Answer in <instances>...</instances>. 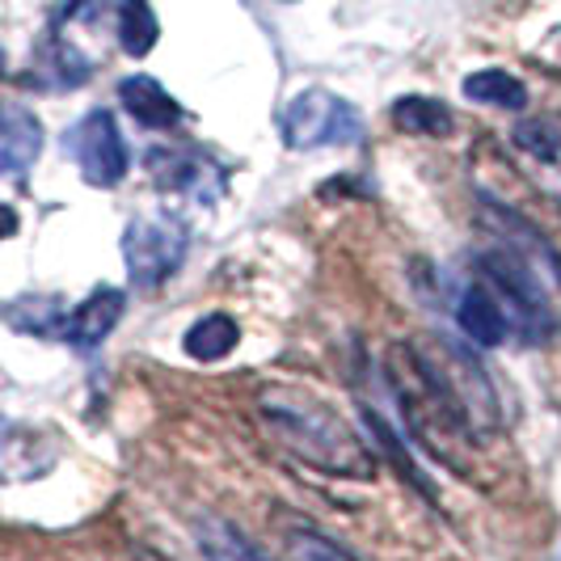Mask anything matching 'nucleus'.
I'll list each match as a JSON object with an SVG mask.
<instances>
[{
	"mask_svg": "<svg viewBox=\"0 0 561 561\" xmlns=\"http://www.w3.org/2000/svg\"><path fill=\"white\" fill-rule=\"evenodd\" d=\"M257 414L266 419L271 435L305 465L330 478L367 481L376 473V456L367 451L359 431L337 414L334 405L296 389H266L257 397Z\"/></svg>",
	"mask_w": 561,
	"mask_h": 561,
	"instance_id": "nucleus-1",
	"label": "nucleus"
},
{
	"mask_svg": "<svg viewBox=\"0 0 561 561\" xmlns=\"http://www.w3.org/2000/svg\"><path fill=\"white\" fill-rule=\"evenodd\" d=\"M389 385H393L397 410H401L410 439L431 451L435 460L460 469L465 456L478 444V435L469 431L456 397L448 393L444 376L435 371L431 355L419 342H397L389 351Z\"/></svg>",
	"mask_w": 561,
	"mask_h": 561,
	"instance_id": "nucleus-2",
	"label": "nucleus"
},
{
	"mask_svg": "<svg viewBox=\"0 0 561 561\" xmlns=\"http://www.w3.org/2000/svg\"><path fill=\"white\" fill-rule=\"evenodd\" d=\"M478 275L481 283L503 296L499 305H506V317L519 325V334L528 346H545L553 330H558V317H553V305H549V291L540 287L536 271L528 266V257L515 250H485L478 257Z\"/></svg>",
	"mask_w": 561,
	"mask_h": 561,
	"instance_id": "nucleus-3",
	"label": "nucleus"
},
{
	"mask_svg": "<svg viewBox=\"0 0 561 561\" xmlns=\"http://www.w3.org/2000/svg\"><path fill=\"white\" fill-rule=\"evenodd\" d=\"M279 136L283 148H291V152L359 144L364 140V114L330 89H305L283 106Z\"/></svg>",
	"mask_w": 561,
	"mask_h": 561,
	"instance_id": "nucleus-4",
	"label": "nucleus"
},
{
	"mask_svg": "<svg viewBox=\"0 0 561 561\" xmlns=\"http://www.w3.org/2000/svg\"><path fill=\"white\" fill-rule=\"evenodd\" d=\"M191 250V228L178 216H157V220H131L123 232V262L127 279L136 287H161V283L182 266Z\"/></svg>",
	"mask_w": 561,
	"mask_h": 561,
	"instance_id": "nucleus-5",
	"label": "nucleus"
},
{
	"mask_svg": "<svg viewBox=\"0 0 561 561\" xmlns=\"http://www.w3.org/2000/svg\"><path fill=\"white\" fill-rule=\"evenodd\" d=\"M64 144H68L72 161L81 169V178L89 186H98V191L118 186L127 178V169H131V148L123 140V131H118L111 111H89L64 136Z\"/></svg>",
	"mask_w": 561,
	"mask_h": 561,
	"instance_id": "nucleus-6",
	"label": "nucleus"
},
{
	"mask_svg": "<svg viewBox=\"0 0 561 561\" xmlns=\"http://www.w3.org/2000/svg\"><path fill=\"white\" fill-rule=\"evenodd\" d=\"M426 355H431V364L435 371L444 376V385H448V393L456 397V405H460V414L469 422V431L485 439V435H494L499 431V397H494V385H490V376L481 371V364L469 355V351H460V346H451V342H435V351L431 346H422Z\"/></svg>",
	"mask_w": 561,
	"mask_h": 561,
	"instance_id": "nucleus-7",
	"label": "nucleus"
},
{
	"mask_svg": "<svg viewBox=\"0 0 561 561\" xmlns=\"http://www.w3.org/2000/svg\"><path fill=\"white\" fill-rule=\"evenodd\" d=\"M148 169H152V178L165 191H178V195H198V198L225 195V173H220V165L191 152V148H152L148 152Z\"/></svg>",
	"mask_w": 561,
	"mask_h": 561,
	"instance_id": "nucleus-8",
	"label": "nucleus"
},
{
	"mask_svg": "<svg viewBox=\"0 0 561 561\" xmlns=\"http://www.w3.org/2000/svg\"><path fill=\"white\" fill-rule=\"evenodd\" d=\"M47 131L38 123V114L18 106V102H0V178H22L43 157Z\"/></svg>",
	"mask_w": 561,
	"mask_h": 561,
	"instance_id": "nucleus-9",
	"label": "nucleus"
},
{
	"mask_svg": "<svg viewBox=\"0 0 561 561\" xmlns=\"http://www.w3.org/2000/svg\"><path fill=\"white\" fill-rule=\"evenodd\" d=\"M123 312H127V296L118 287L102 283V287L89 291V300H81L77 309L64 317L59 334H64V342H72L77 351H93L98 342H106L114 334V325L123 321Z\"/></svg>",
	"mask_w": 561,
	"mask_h": 561,
	"instance_id": "nucleus-10",
	"label": "nucleus"
},
{
	"mask_svg": "<svg viewBox=\"0 0 561 561\" xmlns=\"http://www.w3.org/2000/svg\"><path fill=\"white\" fill-rule=\"evenodd\" d=\"M118 102H123V111L131 114L140 127H148V131H173V127L186 118V114H182V102H178L157 77H144V72L118 81Z\"/></svg>",
	"mask_w": 561,
	"mask_h": 561,
	"instance_id": "nucleus-11",
	"label": "nucleus"
},
{
	"mask_svg": "<svg viewBox=\"0 0 561 561\" xmlns=\"http://www.w3.org/2000/svg\"><path fill=\"white\" fill-rule=\"evenodd\" d=\"M456 325H460V334L469 337V342H478V346H503L506 334H511V317H506V309L499 305V296H494L485 283H473V287L460 296V305H456Z\"/></svg>",
	"mask_w": 561,
	"mask_h": 561,
	"instance_id": "nucleus-12",
	"label": "nucleus"
},
{
	"mask_svg": "<svg viewBox=\"0 0 561 561\" xmlns=\"http://www.w3.org/2000/svg\"><path fill=\"white\" fill-rule=\"evenodd\" d=\"M237 342H241V325L228 312H207V317H198L195 325L186 330L182 351L191 359H198V364H216V359H225V355L237 351Z\"/></svg>",
	"mask_w": 561,
	"mask_h": 561,
	"instance_id": "nucleus-13",
	"label": "nucleus"
},
{
	"mask_svg": "<svg viewBox=\"0 0 561 561\" xmlns=\"http://www.w3.org/2000/svg\"><path fill=\"white\" fill-rule=\"evenodd\" d=\"M195 536H198V549H203V558L207 561H271L257 545H253L250 536L241 533V528H232V524L220 519V515H203Z\"/></svg>",
	"mask_w": 561,
	"mask_h": 561,
	"instance_id": "nucleus-14",
	"label": "nucleus"
},
{
	"mask_svg": "<svg viewBox=\"0 0 561 561\" xmlns=\"http://www.w3.org/2000/svg\"><path fill=\"white\" fill-rule=\"evenodd\" d=\"M465 98L494 106V111H524L528 106V89L519 77H511L503 68H481L473 77H465Z\"/></svg>",
	"mask_w": 561,
	"mask_h": 561,
	"instance_id": "nucleus-15",
	"label": "nucleus"
},
{
	"mask_svg": "<svg viewBox=\"0 0 561 561\" xmlns=\"http://www.w3.org/2000/svg\"><path fill=\"white\" fill-rule=\"evenodd\" d=\"M393 123L410 136H448L451 131V111L439 98H426V93H405L393 102Z\"/></svg>",
	"mask_w": 561,
	"mask_h": 561,
	"instance_id": "nucleus-16",
	"label": "nucleus"
},
{
	"mask_svg": "<svg viewBox=\"0 0 561 561\" xmlns=\"http://www.w3.org/2000/svg\"><path fill=\"white\" fill-rule=\"evenodd\" d=\"M161 38V22L148 0H123L118 4V43L131 59H144Z\"/></svg>",
	"mask_w": 561,
	"mask_h": 561,
	"instance_id": "nucleus-17",
	"label": "nucleus"
},
{
	"mask_svg": "<svg viewBox=\"0 0 561 561\" xmlns=\"http://www.w3.org/2000/svg\"><path fill=\"white\" fill-rule=\"evenodd\" d=\"M283 540H287L291 561H359L351 549H342L334 536L317 533L305 519H291V524L283 528Z\"/></svg>",
	"mask_w": 561,
	"mask_h": 561,
	"instance_id": "nucleus-18",
	"label": "nucleus"
},
{
	"mask_svg": "<svg viewBox=\"0 0 561 561\" xmlns=\"http://www.w3.org/2000/svg\"><path fill=\"white\" fill-rule=\"evenodd\" d=\"M4 317L13 321V330H26V334H59V325H64L59 300H43V296H26V300L9 305Z\"/></svg>",
	"mask_w": 561,
	"mask_h": 561,
	"instance_id": "nucleus-19",
	"label": "nucleus"
},
{
	"mask_svg": "<svg viewBox=\"0 0 561 561\" xmlns=\"http://www.w3.org/2000/svg\"><path fill=\"white\" fill-rule=\"evenodd\" d=\"M515 144L528 148L536 161H558L561 131H558V123H549V118H524V123L515 127Z\"/></svg>",
	"mask_w": 561,
	"mask_h": 561,
	"instance_id": "nucleus-20",
	"label": "nucleus"
},
{
	"mask_svg": "<svg viewBox=\"0 0 561 561\" xmlns=\"http://www.w3.org/2000/svg\"><path fill=\"white\" fill-rule=\"evenodd\" d=\"M18 225H22V220H18V211H13L9 203H0V241H4V237H13Z\"/></svg>",
	"mask_w": 561,
	"mask_h": 561,
	"instance_id": "nucleus-21",
	"label": "nucleus"
},
{
	"mask_svg": "<svg viewBox=\"0 0 561 561\" xmlns=\"http://www.w3.org/2000/svg\"><path fill=\"white\" fill-rule=\"evenodd\" d=\"M0 72H4V56H0Z\"/></svg>",
	"mask_w": 561,
	"mask_h": 561,
	"instance_id": "nucleus-22",
	"label": "nucleus"
},
{
	"mask_svg": "<svg viewBox=\"0 0 561 561\" xmlns=\"http://www.w3.org/2000/svg\"><path fill=\"white\" fill-rule=\"evenodd\" d=\"M558 275H561V262H558Z\"/></svg>",
	"mask_w": 561,
	"mask_h": 561,
	"instance_id": "nucleus-23",
	"label": "nucleus"
}]
</instances>
